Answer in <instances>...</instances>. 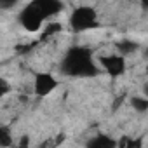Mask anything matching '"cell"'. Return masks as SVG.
Masks as SVG:
<instances>
[{
  "label": "cell",
  "instance_id": "cell-6",
  "mask_svg": "<svg viewBox=\"0 0 148 148\" xmlns=\"http://www.w3.org/2000/svg\"><path fill=\"white\" fill-rule=\"evenodd\" d=\"M37 4L44 14V18L47 19L49 16H54V14H59L63 11V4L58 2V0H37Z\"/></svg>",
  "mask_w": 148,
  "mask_h": 148
},
{
  "label": "cell",
  "instance_id": "cell-11",
  "mask_svg": "<svg viewBox=\"0 0 148 148\" xmlns=\"http://www.w3.org/2000/svg\"><path fill=\"white\" fill-rule=\"evenodd\" d=\"M12 145V134L9 131V127L0 125V148H7Z\"/></svg>",
  "mask_w": 148,
  "mask_h": 148
},
{
  "label": "cell",
  "instance_id": "cell-5",
  "mask_svg": "<svg viewBox=\"0 0 148 148\" xmlns=\"http://www.w3.org/2000/svg\"><path fill=\"white\" fill-rule=\"evenodd\" d=\"M101 66L110 77H119L125 71V58L119 54H110V56H101Z\"/></svg>",
  "mask_w": 148,
  "mask_h": 148
},
{
  "label": "cell",
  "instance_id": "cell-9",
  "mask_svg": "<svg viewBox=\"0 0 148 148\" xmlns=\"http://www.w3.org/2000/svg\"><path fill=\"white\" fill-rule=\"evenodd\" d=\"M117 148H143V139L141 138H136V139L122 138L120 141H117Z\"/></svg>",
  "mask_w": 148,
  "mask_h": 148
},
{
  "label": "cell",
  "instance_id": "cell-10",
  "mask_svg": "<svg viewBox=\"0 0 148 148\" xmlns=\"http://www.w3.org/2000/svg\"><path fill=\"white\" fill-rule=\"evenodd\" d=\"M131 105H132V108H134L136 112H139V113H145V112L148 110V99L143 98V96H132V98H131Z\"/></svg>",
  "mask_w": 148,
  "mask_h": 148
},
{
  "label": "cell",
  "instance_id": "cell-1",
  "mask_svg": "<svg viewBox=\"0 0 148 148\" xmlns=\"http://www.w3.org/2000/svg\"><path fill=\"white\" fill-rule=\"evenodd\" d=\"M61 68L70 77H92L98 73V68L92 61L91 49L82 45H75L68 49Z\"/></svg>",
  "mask_w": 148,
  "mask_h": 148
},
{
  "label": "cell",
  "instance_id": "cell-8",
  "mask_svg": "<svg viewBox=\"0 0 148 148\" xmlns=\"http://www.w3.org/2000/svg\"><path fill=\"white\" fill-rule=\"evenodd\" d=\"M115 47H117V51H119V56L125 58V56H129V54L136 52V51H138V47H139V44H138V42H134V40H120V42H117V44H115Z\"/></svg>",
  "mask_w": 148,
  "mask_h": 148
},
{
  "label": "cell",
  "instance_id": "cell-4",
  "mask_svg": "<svg viewBox=\"0 0 148 148\" xmlns=\"http://www.w3.org/2000/svg\"><path fill=\"white\" fill-rule=\"evenodd\" d=\"M56 87H58V80H56L54 75H51V73H47V71L37 73L35 82H33V91H35L37 96L45 98V96L51 94Z\"/></svg>",
  "mask_w": 148,
  "mask_h": 148
},
{
  "label": "cell",
  "instance_id": "cell-12",
  "mask_svg": "<svg viewBox=\"0 0 148 148\" xmlns=\"http://www.w3.org/2000/svg\"><path fill=\"white\" fill-rule=\"evenodd\" d=\"M58 32H61V25H59V23H49V25L45 26V30H44L42 37H44V38H47L49 35H54V33H58Z\"/></svg>",
  "mask_w": 148,
  "mask_h": 148
},
{
  "label": "cell",
  "instance_id": "cell-14",
  "mask_svg": "<svg viewBox=\"0 0 148 148\" xmlns=\"http://www.w3.org/2000/svg\"><path fill=\"white\" fill-rule=\"evenodd\" d=\"M18 148H30V138L28 136H23L19 139V146Z\"/></svg>",
  "mask_w": 148,
  "mask_h": 148
},
{
  "label": "cell",
  "instance_id": "cell-13",
  "mask_svg": "<svg viewBox=\"0 0 148 148\" xmlns=\"http://www.w3.org/2000/svg\"><path fill=\"white\" fill-rule=\"evenodd\" d=\"M11 92V84L4 79V77H0V98H4L5 94Z\"/></svg>",
  "mask_w": 148,
  "mask_h": 148
},
{
  "label": "cell",
  "instance_id": "cell-7",
  "mask_svg": "<svg viewBox=\"0 0 148 148\" xmlns=\"http://www.w3.org/2000/svg\"><path fill=\"white\" fill-rule=\"evenodd\" d=\"M86 148H117V141L106 134H98L87 141Z\"/></svg>",
  "mask_w": 148,
  "mask_h": 148
},
{
  "label": "cell",
  "instance_id": "cell-3",
  "mask_svg": "<svg viewBox=\"0 0 148 148\" xmlns=\"http://www.w3.org/2000/svg\"><path fill=\"white\" fill-rule=\"evenodd\" d=\"M19 21H21V25L25 26L26 32H38L42 28V23L45 21V18H44L40 7L37 4V0L25 5V9L19 14Z\"/></svg>",
  "mask_w": 148,
  "mask_h": 148
},
{
  "label": "cell",
  "instance_id": "cell-2",
  "mask_svg": "<svg viewBox=\"0 0 148 148\" xmlns=\"http://www.w3.org/2000/svg\"><path fill=\"white\" fill-rule=\"evenodd\" d=\"M70 25L75 32H86L98 26V14L89 5H80L70 16Z\"/></svg>",
  "mask_w": 148,
  "mask_h": 148
}]
</instances>
